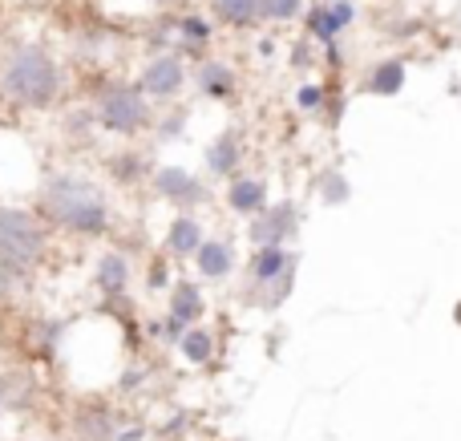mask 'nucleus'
Masks as SVG:
<instances>
[{
	"label": "nucleus",
	"instance_id": "obj_23",
	"mask_svg": "<svg viewBox=\"0 0 461 441\" xmlns=\"http://www.w3.org/2000/svg\"><path fill=\"white\" fill-rule=\"evenodd\" d=\"M295 102H300V110H316V105L324 102V97H320V86H303Z\"/></svg>",
	"mask_w": 461,
	"mask_h": 441
},
{
	"label": "nucleus",
	"instance_id": "obj_17",
	"mask_svg": "<svg viewBox=\"0 0 461 441\" xmlns=\"http://www.w3.org/2000/svg\"><path fill=\"white\" fill-rule=\"evenodd\" d=\"M178 353H183L186 364H207L211 356H215V337H211V328H203V324L186 328L183 337H178Z\"/></svg>",
	"mask_w": 461,
	"mask_h": 441
},
{
	"label": "nucleus",
	"instance_id": "obj_20",
	"mask_svg": "<svg viewBox=\"0 0 461 441\" xmlns=\"http://www.w3.org/2000/svg\"><path fill=\"white\" fill-rule=\"evenodd\" d=\"M178 40H183L186 49L207 45V40H211V24L203 21V16H183V21H178Z\"/></svg>",
	"mask_w": 461,
	"mask_h": 441
},
{
	"label": "nucleus",
	"instance_id": "obj_9",
	"mask_svg": "<svg viewBox=\"0 0 461 441\" xmlns=\"http://www.w3.org/2000/svg\"><path fill=\"white\" fill-rule=\"evenodd\" d=\"M130 280H134L130 256H122V251H102V256H97V264H94V288H97V296L122 300L130 292Z\"/></svg>",
	"mask_w": 461,
	"mask_h": 441
},
{
	"label": "nucleus",
	"instance_id": "obj_11",
	"mask_svg": "<svg viewBox=\"0 0 461 441\" xmlns=\"http://www.w3.org/2000/svg\"><path fill=\"white\" fill-rule=\"evenodd\" d=\"M227 207L235 211V215L255 219L263 207H267V183H263V178H251V175L230 178V186H227Z\"/></svg>",
	"mask_w": 461,
	"mask_h": 441
},
{
	"label": "nucleus",
	"instance_id": "obj_22",
	"mask_svg": "<svg viewBox=\"0 0 461 441\" xmlns=\"http://www.w3.org/2000/svg\"><path fill=\"white\" fill-rule=\"evenodd\" d=\"M170 256H154L150 267H146V288L150 292H170V267H167Z\"/></svg>",
	"mask_w": 461,
	"mask_h": 441
},
{
	"label": "nucleus",
	"instance_id": "obj_12",
	"mask_svg": "<svg viewBox=\"0 0 461 441\" xmlns=\"http://www.w3.org/2000/svg\"><path fill=\"white\" fill-rule=\"evenodd\" d=\"M239 162H243V138H239V130H223V134L207 146V170L219 178H235Z\"/></svg>",
	"mask_w": 461,
	"mask_h": 441
},
{
	"label": "nucleus",
	"instance_id": "obj_1",
	"mask_svg": "<svg viewBox=\"0 0 461 441\" xmlns=\"http://www.w3.org/2000/svg\"><path fill=\"white\" fill-rule=\"evenodd\" d=\"M37 215L49 223V231L73 239H102L113 227V202L97 178L81 170H57L37 191Z\"/></svg>",
	"mask_w": 461,
	"mask_h": 441
},
{
	"label": "nucleus",
	"instance_id": "obj_16",
	"mask_svg": "<svg viewBox=\"0 0 461 441\" xmlns=\"http://www.w3.org/2000/svg\"><path fill=\"white\" fill-rule=\"evenodd\" d=\"M368 94L376 97H389V94H401V86H405V61L401 57H389V61H381L373 73H368Z\"/></svg>",
	"mask_w": 461,
	"mask_h": 441
},
{
	"label": "nucleus",
	"instance_id": "obj_18",
	"mask_svg": "<svg viewBox=\"0 0 461 441\" xmlns=\"http://www.w3.org/2000/svg\"><path fill=\"white\" fill-rule=\"evenodd\" d=\"M211 13L230 29H251L259 21V0H211Z\"/></svg>",
	"mask_w": 461,
	"mask_h": 441
},
{
	"label": "nucleus",
	"instance_id": "obj_7",
	"mask_svg": "<svg viewBox=\"0 0 461 441\" xmlns=\"http://www.w3.org/2000/svg\"><path fill=\"white\" fill-rule=\"evenodd\" d=\"M150 191L158 199L175 202L178 211H194L207 202V183L199 175H191L186 166H154L150 170Z\"/></svg>",
	"mask_w": 461,
	"mask_h": 441
},
{
	"label": "nucleus",
	"instance_id": "obj_3",
	"mask_svg": "<svg viewBox=\"0 0 461 441\" xmlns=\"http://www.w3.org/2000/svg\"><path fill=\"white\" fill-rule=\"evenodd\" d=\"M49 223L29 207H0V292L32 284L49 256Z\"/></svg>",
	"mask_w": 461,
	"mask_h": 441
},
{
	"label": "nucleus",
	"instance_id": "obj_19",
	"mask_svg": "<svg viewBox=\"0 0 461 441\" xmlns=\"http://www.w3.org/2000/svg\"><path fill=\"white\" fill-rule=\"evenodd\" d=\"M110 175H113V183H138V178L146 175V158L138 150H118V154H110Z\"/></svg>",
	"mask_w": 461,
	"mask_h": 441
},
{
	"label": "nucleus",
	"instance_id": "obj_15",
	"mask_svg": "<svg viewBox=\"0 0 461 441\" xmlns=\"http://www.w3.org/2000/svg\"><path fill=\"white\" fill-rule=\"evenodd\" d=\"M194 81H199L203 97H215V102H223V97L235 94V69H230L227 61H219V57L203 61L199 73H194Z\"/></svg>",
	"mask_w": 461,
	"mask_h": 441
},
{
	"label": "nucleus",
	"instance_id": "obj_21",
	"mask_svg": "<svg viewBox=\"0 0 461 441\" xmlns=\"http://www.w3.org/2000/svg\"><path fill=\"white\" fill-rule=\"evenodd\" d=\"M303 0H259V21H292Z\"/></svg>",
	"mask_w": 461,
	"mask_h": 441
},
{
	"label": "nucleus",
	"instance_id": "obj_10",
	"mask_svg": "<svg viewBox=\"0 0 461 441\" xmlns=\"http://www.w3.org/2000/svg\"><path fill=\"white\" fill-rule=\"evenodd\" d=\"M203 239H207V235H203V223L191 215V211H183V215L170 219L162 248H167L170 259H194V251L203 248Z\"/></svg>",
	"mask_w": 461,
	"mask_h": 441
},
{
	"label": "nucleus",
	"instance_id": "obj_4",
	"mask_svg": "<svg viewBox=\"0 0 461 441\" xmlns=\"http://www.w3.org/2000/svg\"><path fill=\"white\" fill-rule=\"evenodd\" d=\"M94 122L105 134L138 138L154 130V102L138 89V81H110L94 102Z\"/></svg>",
	"mask_w": 461,
	"mask_h": 441
},
{
	"label": "nucleus",
	"instance_id": "obj_2",
	"mask_svg": "<svg viewBox=\"0 0 461 441\" xmlns=\"http://www.w3.org/2000/svg\"><path fill=\"white\" fill-rule=\"evenodd\" d=\"M65 73L45 45H16L0 65V97L24 113H45L61 102Z\"/></svg>",
	"mask_w": 461,
	"mask_h": 441
},
{
	"label": "nucleus",
	"instance_id": "obj_5",
	"mask_svg": "<svg viewBox=\"0 0 461 441\" xmlns=\"http://www.w3.org/2000/svg\"><path fill=\"white\" fill-rule=\"evenodd\" d=\"M247 280H251V288H267V300L279 304V300L287 296V288H292V280H295V251L255 248L251 264H247ZM267 300H263V304H267Z\"/></svg>",
	"mask_w": 461,
	"mask_h": 441
},
{
	"label": "nucleus",
	"instance_id": "obj_14",
	"mask_svg": "<svg viewBox=\"0 0 461 441\" xmlns=\"http://www.w3.org/2000/svg\"><path fill=\"white\" fill-rule=\"evenodd\" d=\"M194 267L203 280H227L235 272V248L227 239H203V248L194 251Z\"/></svg>",
	"mask_w": 461,
	"mask_h": 441
},
{
	"label": "nucleus",
	"instance_id": "obj_13",
	"mask_svg": "<svg viewBox=\"0 0 461 441\" xmlns=\"http://www.w3.org/2000/svg\"><path fill=\"white\" fill-rule=\"evenodd\" d=\"M352 24V4L348 0H324L308 13V32L320 40H336V32Z\"/></svg>",
	"mask_w": 461,
	"mask_h": 441
},
{
	"label": "nucleus",
	"instance_id": "obj_24",
	"mask_svg": "<svg viewBox=\"0 0 461 441\" xmlns=\"http://www.w3.org/2000/svg\"><path fill=\"white\" fill-rule=\"evenodd\" d=\"M0 413H5V377H0Z\"/></svg>",
	"mask_w": 461,
	"mask_h": 441
},
{
	"label": "nucleus",
	"instance_id": "obj_8",
	"mask_svg": "<svg viewBox=\"0 0 461 441\" xmlns=\"http://www.w3.org/2000/svg\"><path fill=\"white\" fill-rule=\"evenodd\" d=\"M292 235H295V202H271V207H263L251 223L255 248H284Z\"/></svg>",
	"mask_w": 461,
	"mask_h": 441
},
{
	"label": "nucleus",
	"instance_id": "obj_6",
	"mask_svg": "<svg viewBox=\"0 0 461 441\" xmlns=\"http://www.w3.org/2000/svg\"><path fill=\"white\" fill-rule=\"evenodd\" d=\"M138 89L150 97L154 105H170L186 89V61L178 53H158L142 65L138 73Z\"/></svg>",
	"mask_w": 461,
	"mask_h": 441
}]
</instances>
